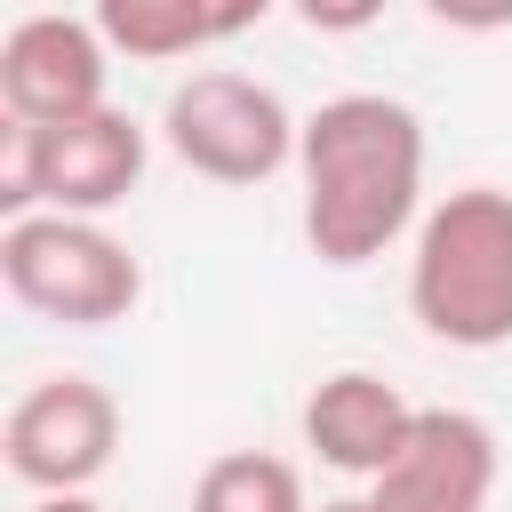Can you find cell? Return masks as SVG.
I'll return each mask as SVG.
<instances>
[{
    "label": "cell",
    "mask_w": 512,
    "mask_h": 512,
    "mask_svg": "<svg viewBox=\"0 0 512 512\" xmlns=\"http://www.w3.org/2000/svg\"><path fill=\"white\" fill-rule=\"evenodd\" d=\"M304 176V240L320 264L352 272L384 256L408 224H424V120L400 96L344 88L320 112H304L296 136Z\"/></svg>",
    "instance_id": "cell-1"
},
{
    "label": "cell",
    "mask_w": 512,
    "mask_h": 512,
    "mask_svg": "<svg viewBox=\"0 0 512 512\" xmlns=\"http://www.w3.org/2000/svg\"><path fill=\"white\" fill-rule=\"evenodd\" d=\"M408 312L456 352L512 344V192L464 184L424 208L408 248Z\"/></svg>",
    "instance_id": "cell-2"
},
{
    "label": "cell",
    "mask_w": 512,
    "mask_h": 512,
    "mask_svg": "<svg viewBox=\"0 0 512 512\" xmlns=\"http://www.w3.org/2000/svg\"><path fill=\"white\" fill-rule=\"evenodd\" d=\"M144 128L104 104L88 120H64V128H32V120H8L0 128V216L24 224V216H104L120 208L136 184H144Z\"/></svg>",
    "instance_id": "cell-3"
},
{
    "label": "cell",
    "mask_w": 512,
    "mask_h": 512,
    "mask_svg": "<svg viewBox=\"0 0 512 512\" xmlns=\"http://www.w3.org/2000/svg\"><path fill=\"white\" fill-rule=\"evenodd\" d=\"M0 280L24 312L64 328H112L144 296V264L120 232L88 216H24L0 224Z\"/></svg>",
    "instance_id": "cell-4"
},
{
    "label": "cell",
    "mask_w": 512,
    "mask_h": 512,
    "mask_svg": "<svg viewBox=\"0 0 512 512\" xmlns=\"http://www.w3.org/2000/svg\"><path fill=\"white\" fill-rule=\"evenodd\" d=\"M296 136H304V120L280 104V88H264V80L232 72V64H208V72L176 80L168 104H160V144L208 184L280 176L296 160Z\"/></svg>",
    "instance_id": "cell-5"
},
{
    "label": "cell",
    "mask_w": 512,
    "mask_h": 512,
    "mask_svg": "<svg viewBox=\"0 0 512 512\" xmlns=\"http://www.w3.org/2000/svg\"><path fill=\"white\" fill-rule=\"evenodd\" d=\"M0 448H8V472L40 496H88V480L112 464L120 448V400L96 384V376H40L16 392L8 424H0Z\"/></svg>",
    "instance_id": "cell-6"
},
{
    "label": "cell",
    "mask_w": 512,
    "mask_h": 512,
    "mask_svg": "<svg viewBox=\"0 0 512 512\" xmlns=\"http://www.w3.org/2000/svg\"><path fill=\"white\" fill-rule=\"evenodd\" d=\"M112 80V48L96 32V16H16L8 40H0V104L8 120H32V128H64V120H88L104 112Z\"/></svg>",
    "instance_id": "cell-7"
},
{
    "label": "cell",
    "mask_w": 512,
    "mask_h": 512,
    "mask_svg": "<svg viewBox=\"0 0 512 512\" xmlns=\"http://www.w3.org/2000/svg\"><path fill=\"white\" fill-rule=\"evenodd\" d=\"M496 496V432L472 408H416L408 448L368 480L376 512H488Z\"/></svg>",
    "instance_id": "cell-8"
},
{
    "label": "cell",
    "mask_w": 512,
    "mask_h": 512,
    "mask_svg": "<svg viewBox=\"0 0 512 512\" xmlns=\"http://www.w3.org/2000/svg\"><path fill=\"white\" fill-rule=\"evenodd\" d=\"M408 432H416V408L368 368H336L304 400V448L344 480H384V464L408 448Z\"/></svg>",
    "instance_id": "cell-9"
},
{
    "label": "cell",
    "mask_w": 512,
    "mask_h": 512,
    "mask_svg": "<svg viewBox=\"0 0 512 512\" xmlns=\"http://www.w3.org/2000/svg\"><path fill=\"white\" fill-rule=\"evenodd\" d=\"M256 16H264L256 0H240V8H200V0H104V8H96V32H104V48H120V56H136V64H176V56H192V48H216V40L248 32Z\"/></svg>",
    "instance_id": "cell-10"
},
{
    "label": "cell",
    "mask_w": 512,
    "mask_h": 512,
    "mask_svg": "<svg viewBox=\"0 0 512 512\" xmlns=\"http://www.w3.org/2000/svg\"><path fill=\"white\" fill-rule=\"evenodd\" d=\"M192 512H312V504H304V480H296L288 456H272V448H224V456L200 464Z\"/></svg>",
    "instance_id": "cell-11"
},
{
    "label": "cell",
    "mask_w": 512,
    "mask_h": 512,
    "mask_svg": "<svg viewBox=\"0 0 512 512\" xmlns=\"http://www.w3.org/2000/svg\"><path fill=\"white\" fill-rule=\"evenodd\" d=\"M24 512H104V504H96V496H32Z\"/></svg>",
    "instance_id": "cell-12"
},
{
    "label": "cell",
    "mask_w": 512,
    "mask_h": 512,
    "mask_svg": "<svg viewBox=\"0 0 512 512\" xmlns=\"http://www.w3.org/2000/svg\"><path fill=\"white\" fill-rule=\"evenodd\" d=\"M320 512H376L368 496H336V504H320Z\"/></svg>",
    "instance_id": "cell-13"
}]
</instances>
